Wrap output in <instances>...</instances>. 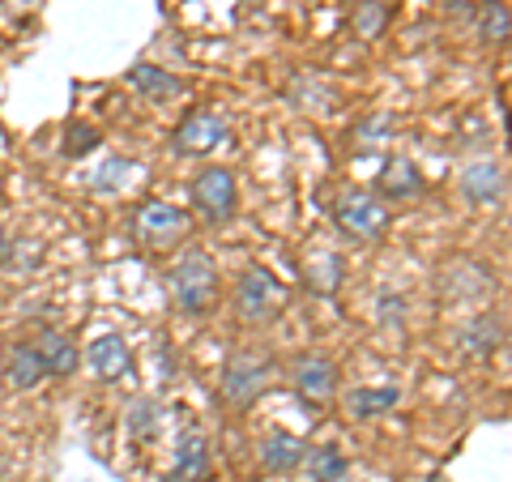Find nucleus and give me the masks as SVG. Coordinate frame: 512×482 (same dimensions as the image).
Wrapping results in <instances>:
<instances>
[{"label": "nucleus", "mask_w": 512, "mask_h": 482, "mask_svg": "<svg viewBox=\"0 0 512 482\" xmlns=\"http://www.w3.org/2000/svg\"><path fill=\"white\" fill-rule=\"evenodd\" d=\"M342 269L346 261L338 252H325V256H316V261L308 265V286L316 295H338V286H342Z\"/></svg>", "instance_id": "aec40b11"}, {"label": "nucleus", "mask_w": 512, "mask_h": 482, "mask_svg": "<svg viewBox=\"0 0 512 482\" xmlns=\"http://www.w3.org/2000/svg\"><path fill=\"white\" fill-rule=\"evenodd\" d=\"M69 141H64V154L69 158H82V154H90V150H99V128L94 124H69V133H64Z\"/></svg>", "instance_id": "393cba45"}, {"label": "nucleus", "mask_w": 512, "mask_h": 482, "mask_svg": "<svg viewBox=\"0 0 512 482\" xmlns=\"http://www.w3.org/2000/svg\"><path fill=\"white\" fill-rule=\"evenodd\" d=\"M303 448H308V444H303L299 436H291V431H269V436L261 440V465H265L269 474L286 478V474L299 470Z\"/></svg>", "instance_id": "4468645a"}, {"label": "nucleus", "mask_w": 512, "mask_h": 482, "mask_svg": "<svg viewBox=\"0 0 512 482\" xmlns=\"http://www.w3.org/2000/svg\"><path fill=\"white\" fill-rule=\"evenodd\" d=\"M35 350L43 359V372L52 380H69L77 367H82V350H77V342L69 333H43Z\"/></svg>", "instance_id": "f8f14e48"}, {"label": "nucleus", "mask_w": 512, "mask_h": 482, "mask_svg": "<svg viewBox=\"0 0 512 482\" xmlns=\"http://www.w3.org/2000/svg\"><path fill=\"white\" fill-rule=\"evenodd\" d=\"M384 22H389V9H384V0H363V5L355 9V30L367 39H376Z\"/></svg>", "instance_id": "b1692460"}, {"label": "nucleus", "mask_w": 512, "mask_h": 482, "mask_svg": "<svg viewBox=\"0 0 512 482\" xmlns=\"http://www.w3.org/2000/svg\"><path fill=\"white\" fill-rule=\"evenodd\" d=\"M158 427H163V410H158V401H150V397L133 401V410H128V431H133L137 440H150V436H158Z\"/></svg>", "instance_id": "4be33fe9"}, {"label": "nucleus", "mask_w": 512, "mask_h": 482, "mask_svg": "<svg viewBox=\"0 0 512 482\" xmlns=\"http://www.w3.org/2000/svg\"><path fill=\"white\" fill-rule=\"evenodd\" d=\"M188 235H192V218L180 210V205H171V201L141 205V214H137V239L146 248L167 252V248H175Z\"/></svg>", "instance_id": "39448f33"}, {"label": "nucleus", "mask_w": 512, "mask_h": 482, "mask_svg": "<svg viewBox=\"0 0 512 482\" xmlns=\"http://www.w3.org/2000/svg\"><path fill=\"white\" fill-rule=\"evenodd\" d=\"M205 478H210V444L192 431V436H184L180 448H175V465H171L167 482H205Z\"/></svg>", "instance_id": "2eb2a0df"}, {"label": "nucleus", "mask_w": 512, "mask_h": 482, "mask_svg": "<svg viewBox=\"0 0 512 482\" xmlns=\"http://www.w3.org/2000/svg\"><path fill=\"white\" fill-rule=\"evenodd\" d=\"M402 316H406L402 295H380V320H402Z\"/></svg>", "instance_id": "a878e982"}, {"label": "nucleus", "mask_w": 512, "mask_h": 482, "mask_svg": "<svg viewBox=\"0 0 512 482\" xmlns=\"http://www.w3.org/2000/svg\"><path fill=\"white\" fill-rule=\"evenodd\" d=\"M227 137H231V124L222 116H214V111H192V116L175 128V150L197 158V154L218 150Z\"/></svg>", "instance_id": "1a4fd4ad"}, {"label": "nucleus", "mask_w": 512, "mask_h": 482, "mask_svg": "<svg viewBox=\"0 0 512 482\" xmlns=\"http://www.w3.org/2000/svg\"><path fill=\"white\" fill-rule=\"evenodd\" d=\"M5 244H9V235H5V227H0V252H5Z\"/></svg>", "instance_id": "bb28decb"}, {"label": "nucleus", "mask_w": 512, "mask_h": 482, "mask_svg": "<svg viewBox=\"0 0 512 482\" xmlns=\"http://www.w3.org/2000/svg\"><path fill=\"white\" fill-rule=\"evenodd\" d=\"M133 171H137L133 158H107V163L90 175V184L99 192H116V188H124L128 180H133Z\"/></svg>", "instance_id": "5701e85b"}, {"label": "nucleus", "mask_w": 512, "mask_h": 482, "mask_svg": "<svg viewBox=\"0 0 512 482\" xmlns=\"http://www.w3.org/2000/svg\"><path fill=\"white\" fill-rule=\"evenodd\" d=\"M427 482H444V478H440V474H431V478H427Z\"/></svg>", "instance_id": "cd10ccee"}, {"label": "nucleus", "mask_w": 512, "mask_h": 482, "mask_svg": "<svg viewBox=\"0 0 512 482\" xmlns=\"http://www.w3.org/2000/svg\"><path fill=\"white\" fill-rule=\"evenodd\" d=\"M419 188H423V175L414 171V163H406V158H393V163L380 171V197H384V201L414 197Z\"/></svg>", "instance_id": "a211bd4d"}, {"label": "nucleus", "mask_w": 512, "mask_h": 482, "mask_svg": "<svg viewBox=\"0 0 512 482\" xmlns=\"http://www.w3.org/2000/svg\"><path fill=\"white\" fill-rule=\"evenodd\" d=\"M282 286L278 278L269 269L261 265H248L244 273H239V282H235V308L239 316L248 320V325H274V320L282 316Z\"/></svg>", "instance_id": "f03ea898"}, {"label": "nucleus", "mask_w": 512, "mask_h": 482, "mask_svg": "<svg viewBox=\"0 0 512 482\" xmlns=\"http://www.w3.org/2000/svg\"><path fill=\"white\" fill-rule=\"evenodd\" d=\"M397 406V389H355L346 397V414L350 419H376V414Z\"/></svg>", "instance_id": "6ab92c4d"}, {"label": "nucleus", "mask_w": 512, "mask_h": 482, "mask_svg": "<svg viewBox=\"0 0 512 482\" xmlns=\"http://www.w3.org/2000/svg\"><path fill=\"white\" fill-rule=\"evenodd\" d=\"M338 227H342V235L372 244V239H380L384 227H389V205L372 197V192H346L338 205Z\"/></svg>", "instance_id": "423d86ee"}, {"label": "nucleus", "mask_w": 512, "mask_h": 482, "mask_svg": "<svg viewBox=\"0 0 512 482\" xmlns=\"http://www.w3.org/2000/svg\"><path fill=\"white\" fill-rule=\"evenodd\" d=\"M5 380H9V389H18V393L39 389V384L47 380L39 350L35 346H18V350H13L9 363H5Z\"/></svg>", "instance_id": "f3484780"}, {"label": "nucleus", "mask_w": 512, "mask_h": 482, "mask_svg": "<svg viewBox=\"0 0 512 482\" xmlns=\"http://www.w3.org/2000/svg\"><path fill=\"white\" fill-rule=\"evenodd\" d=\"M167 291H171V303L180 312H210L214 299H218V265L210 252H184L180 261L171 265L167 273Z\"/></svg>", "instance_id": "f257e3e1"}, {"label": "nucleus", "mask_w": 512, "mask_h": 482, "mask_svg": "<svg viewBox=\"0 0 512 482\" xmlns=\"http://www.w3.org/2000/svg\"><path fill=\"white\" fill-rule=\"evenodd\" d=\"M508 26H512L508 0H483V9H478V35H483V43H508Z\"/></svg>", "instance_id": "412c9836"}, {"label": "nucleus", "mask_w": 512, "mask_h": 482, "mask_svg": "<svg viewBox=\"0 0 512 482\" xmlns=\"http://www.w3.org/2000/svg\"><path fill=\"white\" fill-rule=\"evenodd\" d=\"M461 197L478 210H495V205H504L508 197V171L504 163H495V158H483V163H470L461 171Z\"/></svg>", "instance_id": "6e6552de"}, {"label": "nucleus", "mask_w": 512, "mask_h": 482, "mask_svg": "<svg viewBox=\"0 0 512 482\" xmlns=\"http://www.w3.org/2000/svg\"><path fill=\"white\" fill-rule=\"evenodd\" d=\"M192 205H197V214L210 218L214 227L231 222L235 210H239L235 175L227 167H205V171H197V180H192Z\"/></svg>", "instance_id": "20e7f679"}, {"label": "nucleus", "mask_w": 512, "mask_h": 482, "mask_svg": "<svg viewBox=\"0 0 512 482\" xmlns=\"http://www.w3.org/2000/svg\"><path fill=\"white\" fill-rule=\"evenodd\" d=\"M291 384L308 406H329L338 397V363L325 355H299L291 363Z\"/></svg>", "instance_id": "0eeeda50"}, {"label": "nucleus", "mask_w": 512, "mask_h": 482, "mask_svg": "<svg viewBox=\"0 0 512 482\" xmlns=\"http://www.w3.org/2000/svg\"><path fill=\"white\" fill-rule=\"evenodd\" d=\"M86 363H90V372L99 376V380H107V384L133 376V350H128V342H124L120 333L94 337L90 350H86Z\"/></svg>", "instance_id": "9d476101"}, {"label": "nucleus", "mask_w": 512, "mask_h": 482, "mask_svg": "<svg viewBox=\"0 0 512 482\" xmlns=\"http://www.w3.org/2000/svg\"><path fill=\"white\" fill-rule=\"evenodd\" d=\"M269 380H274V359H269L265 350L261 355H256V350H239V355H231L227 367H222V397L244 410L269 389Z\"/></svg>", "instance_id": "7ed1b4c3"}, {"label": "nucleus", "mask_w": 512, "mask_h": 482, "mask_svg": "<svg viewBox=\"0 0 512 482\" xmlns=\"http://www.w3.org/2000/svg\"><path fill=\"white\" fill-rule=\"evenodd\" d=\"M299 470H308L312 482H342L350 461H346V453L338 444H312V448H303Z\"/></svg>", "instance_id": "dca6fc26"}, {"label": "nucleus", "mask_w": 512, "mask_h": 482, "mask_svg": "<svg viewBox=\"0 0 512 482\" xmlns=\"http://www.w3.org/2000/svg\"><path fill=\"white\" fill-rule=\"evenodd\" d=\"M457 342H461V350H466V355L491 359L495 350H504V342H508V320H504L500 312H478L470 325L457 333Z\"/></svg>", "instance_id": "9b49d317"}, {"label": "nucleus", "mask_w": 512, "mask_h": 482, "mask_svg": "<svg viewBox=\"0 0 512 482\" xmlns=\"http://www.w3.org/2000/svg\"><path fill=\"white\" fill-rule=\"evenodd\" d=\"M128 82H133V90L141 94V99H150V103H171V99H180V94L188 90L180 77L158 69V64H133V69H128Z\"/></svg>", "instance_id": "ddd939ff"}]
</instances>
